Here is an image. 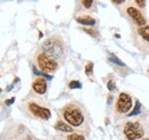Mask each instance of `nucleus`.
Listing matches in <instances>:
<instances>
[{
  "mask_svg": "<svg viewBox=\"0 0 149 140\" xmlns=\"http://www.w3.org/2000/svg\"><path fill=\"white\" fill-rule=\"evenodd\" d=\"M32 89L35 92H37L38 95H44L47 90V82L44 78H38L35 80V82L32 83Z\"/></svg>",
  "mask_w": 149,
  "mask_h": 140,
  "instance_id": "6e6552de",
  "label": "nucleus"
},
{
  "mask_svg": "<svg viewBox=\"0 0 149 140\" xmlns=\"http://www.w3.org/2000/svg\"><path fill=\"white\" fill-rule=\"evenodd\" d=\"M28 108L30 110V113L36 116L40 120H44V121H47L49 117H51V110L47 108V107H42V106H39L36 103H29L28 104Z\"/></svg>",
  "mask_w": 149,
  "mask_h": 140,
  "instance_id": "423d86ee",
  "label": "nucleus"
},
{
  "mask_svg": "<svg viewBox=\"0 0 149 140\" xmlns=\"http://www.w3.org/2000/svg\"><path fill=\"white\" fill-rule=\"evenodd\" d=\"M143 140H149V139H143Z\"/></svg>",
  "mask_w": 149,
  "mask_h": 140,
  "instance_id": "5701e85b",
  "label": "nucleus"
},
{
  "mask_svg": "<svg viewBox=\"0 0 149 140\" xmlns=\"http://www.w3.org/2000/svg\"><path fill=\"white\" fill-rule=\"evenodd\" d=\"M131 108H132V97H131L129 93L122 92L118 96L117 104H116L117 112L118 113H122V114H126V113L130 112Z\"/></svg>",
  "mask_w": 149,
  "mask_h": 140,
  "instance_id": "39448f33",
  "label": "nucleus"
},
{
  "mask_svg": "<svg viewBox=\"0 0 149 140\" xmlns=\"http://www.w3.org/2000/svg\"><path fill=\"white\" fill-rule=\"evenodd\" d=\"M109 59L111 60L113 64H117V65H119V66H125V64H124V63H123L118 57H116V56H115V55H112V54L110 55V58H109Z\"/></svg>",
  "mask_w": 149,
  "mask_h": 140,
  "instance_id": "2eb2a0df",
  "label": "nucleus"
},
{
  "mask_svg": "<svg viewBox=\"0 0 149 140\" xmlns=\"http://www.w3.org/2000/svg\"><path fill=\"white\" fill-rule=\"evenodd\" d=\"M69 88H70V89H80V88H81V83H80L78 80H72V81L69 83Z\"/></svg>",
  "mask_w": 149,
  "mask_h": 140,
  "instance_id": "dca6fc26",
  "label": "nucleus"
},
{
  "mask_svg": "<svg viewBox=\"0 0 149 140\" xmlns=\"http://www.w3.org/2000/svg\"><path fill=\"white\" fill-rule=\"evenodd\" d=\"M126 12H127V14H129V16H130L133 21H134V23L136 24V25H139L140 27H142V26H145V24H146V21H145V18L142 16V14L135 8V7H133V6H130V7H127V9H126Z\"/></svg>",
  "mask_w": 149,
  "mask_h": 140,
  "instance_id": "0eeeda50",
  "label": "nucleus"
},
{
  "mask_svg": "<svg viewBox=\"0 0 149 140\" xmlns=\"http://www.w3.org/2000/svg\"><path fill=\"white\" fill-rule=\"evenodd\" d=\"M112 2H113V3H117V5H119V3H123L124 1H122V0H113Z\"/></svg>",
  "mask_w": 149,
  "mask_h": 140,
  "instance_id": "4be33fe9",
  "label": "nucleus"
},
{
  "mask_svg": "<svg viewBox=\"0 0 149 140\" xmlns=\"http://www.w3.org/2000/svg\"><path fill=\"white\" fill-rule=\"evenodd\" d=\"M67 140H85V138H84V136H81L79 133H71L68 136Z\"/></svg>",
  "mask_w": 149,
  "mask_h": 140,
  "instance_id": "4468645a",
  "label": "nucleus"
},
{
  "mask_svg": "<svg viewBox=\"0 0 149 140\" xmlns=\"http://www.w3.org/2000/svg\"><path fill=\"white\" fill-rule=\"evenodd\" d=\"M37 63L39 69L45 72H53L57 69V62H55L54 58L49 57L45 53H40L37 56Z\"/></svg>",
  "mask_w": 149,
  "mask_h": 140,
  "instance_id": "20e7f679",
  "label": "nucleus"
},
{
  "mask_svg": "<svg viewBox=\"0 0 149 140\" xmlns=\"http://www.w3.org/2000/svg\"><path fill=\"white\" fill-rule=\"evenodd\" d=\"M83 31L86 32V33H88L90 35H92V36H97V34H99L96 30L91 29V27H83Z\"/></svg>",
  "mask_w": 149,
  "mask_h": 140,
  "instance_id": "f3484780",
  "label": "nucleus"
},
{
  "mask_svg": "<svg viewBox=\"0 0 149 140\" xmlns=\"http://www.w3.org/2000/svg\"><path fill=\"white\" fill-rule=\"evenodd\" d=\"M148 72H149V71H148Z\"/></svg>",
  "mask_w": 149,
  "mask_h": 140,
  "instance_id": "b1692460",
  "label": "nucleus"
},
{
  "mask_svg": "<svg viewBox=\"0 0 149 140\" xmlns=\"http://www.w3.org/2000/svg\"><path fill=\"white\" fill-rule=\"evenodd\" d=\"M107 88H108L110 91H112V90H115V89H116V84L113 83V81H112V80H109V81H108V83H107Z\"/></svg>",
  "mask_w": 149,
  "mask_h": 140,
  "instance_id": "6ab92c4d",
  "label": "nucleus"
},
{
  "mask_svg": "<svg viewBox=\"0 0 149 140\" xmlns=\"http://www.w3.org/2000/svg\"><path fill=\"white\" fill-rule=\"evenodd\" d=\"M81 3H83V6H84L85 8H90V7L93 5V1H92V0H83Z\"/></svg>",
  "mask_w": 149,
  "mask_h": 140,
  "instance_id": "a211bd4d",
  "label": "nucleus"
},
{
  "mask_svg": "<svg viewBox=\"0 0 149 140\" xmlns=\"http://www.w3.org/2000/svg\"><path fill=\"white\" fill-rule=\"evenodd\" d=\"M123 132L127 140H139L145 136V129L139 122L125 123Z\"/></svg>",
  "mask_w": 149,
  "mask_h": 140,
  "instance_id": "7ed1b4c3",
  "label": "nucleus"
},
{
  "mask_svg": "<svg viewBox=\"0 0 149 140\" xmlns=\"http://www.w3.org/2000/svg\"><path fill=\"white\" fill-rule=\"evenodd\" d=\"M138 33L139 35L143 39V40H146L147 42H149V26H142V27H139L138 29Z\"/></svg>",
  "mask_w": 149,
  "mask_h": 140,
  "instance_id": "9b49d317",
  "label": "nucleus"
},
{
  "mask_svg": "<svg viewBox=\"0 0 149 140\" xmlns=\"http://www.w3.org/2000/svg\"><path fill=\"white\" fill-rule=\"evenodd\" d=\"M93 63L92 62H90V63H87L86 64V66H85V74L87 75V76H91L92 74H93Z\"/></svg>",
  "mask_w": 149,
  "mask_h": 140,
  "instance_id": "ddd939ff",
  "label": "nucleus"
},
{
  "mask_svg": "<svg viewBox=\"0 0 149 140\" xmlns=\"http://www.w3.org/2000/svg\"><path fill=\"white\" fill-rule=\"evenodd\" d=\"M42 50H44V53L46 54V55H48L49 57H52L54 59L61 58V56L64 53L62 40L58 36L48 38L42 43Z\"/></svg>",
  "mask_w": 149,
  "mask_h": 140,
  "instance_id": "f03ea898",
  "label": "nucleus"
},
{
  "mask_svg": "<svg viewBox=\"0 0 149 140\" xmlns=\"http://www.w3.org/2000/svg\"><path fill=\"white\" fill-rule=\"evenodd\" d=\"M14 102H15V97H12L9 100H6V102H5V104H6V105H12Z\"/></svg>",
  "mask_w": 149,
  "mask_h": 140,
  "instance_id": "412c9836",
  "label": "nucleus"
},
{
  "mask_svg": "<svg viewBox=\"0 0 149 140\" xmlns=\"http://www.w3.org/2000/svg\"><path fill=\"white\" fill-rule=\"evenodd\" d=\"M54 128L61 132H71L72 131V128L70 126V124L63 122V121H57L54 125Z\"/></svg>",
  "mask_w": 149,
  "mask_h": 140,
  "instance_id": "9d476101",
  "label": "nucleus"
},
{
  "mask_svg": "<svg viewBox=\"0 0 149 140\" xmlns=\"http://www.w3.org/2000/svg\"><path fill=\"white\" fill-rule=\"evenodd\" d=\"M63 117L72 126H80L85 121L83 109L76 104H69L63 109Z\"/></svg>",
  "mask_w": 149,
  "mask_h": 140,
  "instance_id": "f257e3e1",
  "label": "nucleus"
},
{
  "mask_svg": "<svg viewBox=\"0 0 149 140\" xmlns=\"http://www.w3.org/2000/svg\"><path fill=\"white\" fill-rule=\"evenodd\" d=\"M135 3H136L138 6H140V7H145L146 1H142V0H136V1H135Z\"/></svg>",
  "mask_w": 149,
  "mask_h": 140,
  "instance_id": "aec40b11",
  "label": "nucleus"
},
{
  "mask_svg": "<svg viewBox=\"0 0 149 140\" xmlns=\"http://www.w3.org/2000/svg\"><path fill=\"white\" fill-rule=\"evenodd\" d=\"M140 110H141V105H140V103H139V102H136V103H135V107H134V109H133L130 114H129V116L132 117V116H135V115L140 114Z\"/></svg>",
  "mask_w": 149,
  "mask_h": 140,
  "instance_id": "f8f14e48",
  "label": "nucleus"
},
{
  "mask_svg": "<svg viewBox=\"0 0 149 140\" xmlns=\"http://www.w3.org/2000/svg\"><path fill=\"white\" fill-rule=\"evenodd\" d=\"M76 21L79 24H81V25H90V26L94 25L96 23V21L93 17L88 16V15H80V16H78V17L76 18Z\"/></svg>",
  "mask_w": 149,
  "mask_h": 140,
  "instance_id": "1a4fd4ad",
  "label": "nucleus"
}]
</instances>
